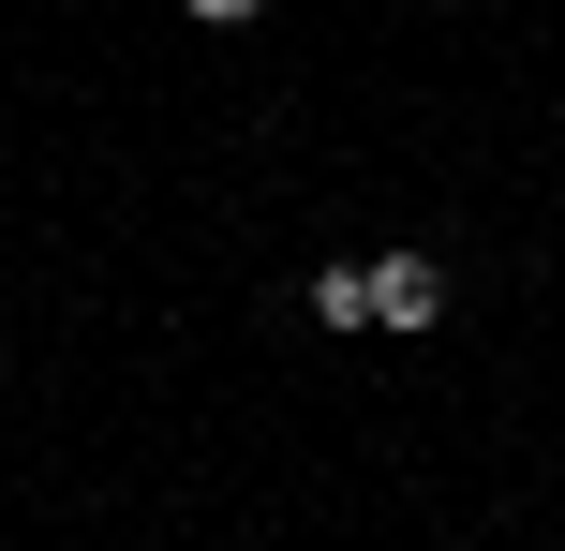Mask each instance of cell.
<instances>
[{
	"label": "cell",
	"mask_w": 565,
	"mask_h": 551,
	"mask_svg": "<svg viewBox=\"0 0 565 551\" xmlns=\"http://www.w3.org/2000/svg\"><path fill=\"white\" fill-rule=\"evenodd\" d=\"M179 15H209V30H238V15H268V0H179Z\"/></svg>",
	"instance_id": "obj_3"
},
{
	"label": "cell",
	"mask_w": 565,
	"mask_h": 551,
	"mask_svg": "<svg viewBox=\"0 0 565 551\" xmlns=\"http://www.w3.org/2000/svg\"><path fill=\"white\" fill-rule=\"evenodd\" d=\"M312 314H328V328H372V268H312Z\"/></svg>",
	"instance_id": "obj_2"
},
{
	"label": "cell",
	"mask_w": 565,
	"mask_h": 551,
	"mask_svg": "<svg viewBox=\"0 0 565 551\" xmlns=\"http://www.w3.org/2000/svg\"><path fill=\"white\" fill-rule=\"evenodd\" d=\"M431 314H447V268H431V254H387V268H372V328H431Z\"/></svg>",
	"instance_id": "obj_1"
}]
</instances>
